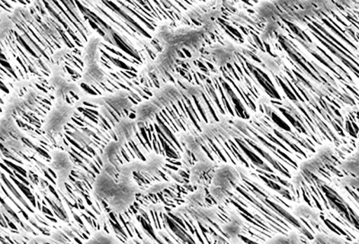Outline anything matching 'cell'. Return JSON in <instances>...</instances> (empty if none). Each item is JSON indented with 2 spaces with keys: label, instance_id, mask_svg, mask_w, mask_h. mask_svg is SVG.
<instances>
[{
  "label": "cell",
  "instance_id": "3957f363",
  "mask_svg": "<svg viewBox=\"0 0 359 244\" xmlns=\"http://www.w3.org/2000/svg\"><path fill=\"white\" fill-rule=\"evenodd\" d=\"M208 191L217 205L243 220V244H266L294 230L310 243L302 223L294 216L296 202L290 192L274 187L251 170L221 163Z\"/></svg>",
  "mask_w": 359,
  "mask_h": 244
},
{
  "label": "cell",
  "instance_id": "277c9868",
  "mask_svg": "<svg viewBox=\"0 0 359 244\" xmlns=\"http://www.w3.org/2000/svg\"><path fill=\"white\" fill-rule=\"evenodd\" d=\"M358 107L339 99L320 96L309 102L273 101L267 95L257 111L292 133L304 135L317 146L358 143Z\"/></svg>",
  "mask_w": 359,
  "mask_h": 244
},
{
  "label": "cell",
  "instance_id": "30bf717a",
  "mask_svg": "<svg viewBox=\"0 0 359 244\" xmlns=\"http://www.w3.org/2000/svg\"><path fill=\"white\" fill-rule=\"evenodd\" d=\"M311 243L313 244H348L339 237L330 236V234L319 233L313 236Z\"/></svg>",
  "mask_w": 359,
  "mask_h": 244
},
{
  "label": "cell",
  "instance_id": "7a4b0ae2",
  "mask_svg": "<svg viewBox=\"0 0 359 244\" xmlns=\"http://www.w3.org/2000/svg\"><path fill=\"white\" fill-rule=\"evenodd\" d=\"M358 149V143L318 147L288 186L292 200L318 211L331 232L348 244H359V177L343 175L339 165Z\"/></svg>",
  "mask_w": 359,
  "mask_h": 244
},
{
  "label": "cell",
  "instance_id": "6da1fadb",
  "mask_svg": "<svg viewBox=\"0 0 359 244\" xmlns=\"http://www.w3.org/2000/svg\"><path fill=\"white\" fill-rule=\"evenodd\" d=\"M195 139L200 147L198 162L245 167L284 191L300 163L318 149L309 137L282 128L259 111L249 118H220L206 125Z\"/></svg>",
  "mask_w": 359,
  "mask_h": 244
},
{
  "label": "cell",
  "instance_id": "5b68a950",
  "mask_svg": "<svg viewBox=\"0 0 359 244\" xmlns=\"http://www.w3.org/2000/svg\"><path fill=\"white\" fill-rule=\"evenodd\" d=\"M90 24L105 43L117 47L147 67L161 53L163 45L130 18L117 2L78 1Z\"/></svg>",
  "mask_w": 359,
  "mask_h": 244
},
{
  "label": "cell",
  "instance_id": "ba28073f",
  "mask_svg": "<svg viewBox=\"0 0 359 244\" xmlns=\"http://www.w3.org/2000/svg\"><path fill=\"white\" fill-rule=\"evenodd\" d=\"M184 205L191 208H210L217 203L211 197L208 188L198 187L186 197Z\"/></svg>",
  "mask_w": 359,
  "mask_h": 244
},
{
  "label": "cell",
  "instance_id": "8992f818",
  "mask_svg": "<svg viewBox=\"0 0 359 244\" xmlns=\"http://www.w3.org/2000/svg\"><path fill=\"white\" fill-rule=\"evenodd\" d=\"M33 5L41 18L59 32L70 49L84 50L97 34L78 1H33Z\"/></svg>",
  "mask_w": 359,
  "mask_h": 244
},
{
  "label": "cell",
  "instance_id": "9c48e42d",
  "mask_svg": "<svg viewBox=\"0 0 359 244\" xmlns=\"http://www.w3.org/2000/svg\"><path fill=\"white\" fill-rule=\"evenodd\" d=\"M359 151L355 150V152L346 157L339 163V169L344 175L355 176L359 177Z\"/></svg>",
  "mask_w": 359,
  "mask_h": 244
},
{
  "label": "cell",
  "instance_id": "52a82bcc",
  "mask_svg": "<svg viewBox=\"0 0 359 244\" xmlns=\"http://www.w3.org/2000/svg\"><path fill=\"white\" fill-rule=\"evenodd\" d=\"M219 166V163L212 160L197 162L190 170V177H189L190 184L195 189L210 187Z\"/></svg>",
  "mask_w": 359,
  "mask_h": 244
}]
</instances>
